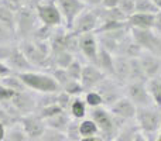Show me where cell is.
<instances>
[{"label":"cell","instance_id":"obj_48","mask_svg":"<svg viewBox=\"0 0 161 141\" xmlns=\"http://www.w3.org/2000/svg\"><path fill=\"white\" fill-rule=\"evenodd\" d=\"M4 2L7 3V4L10 6V7L13 8L14 11H17L19 8H21V7H25V6H28L30 0H4Z\"/></svg>","mask_w":161,"mask_h":141},{"label":"cell","instance_id":"obj_6","mask_svg":"<svg viewBox=\"0 0 161 141\" xmlns=\"http://www.w3.org/2000/svg\"><path fill=\"white\" fill-rule=\"evenodd\" d=\"M123 95L127 97L137 109L154 106L151 96L147 90L146 82H129L123 86Z\"/></svg>","mask_w":161,"mask_h":141},{"label":"cell","instance_id":"obj_29","mask_svg":"<svg viewBox=\"0 0 161 141\" xmlns=\"http://www.w3.org/2000/svg\"><path fill=\"white\" fill-rule=\"evenodd\" d=\"M51 59H53V64L55 68H62V69H67L69 67V64L75 59V57L72 55L68 51H61V52L57 54H51Z\"/></svg>","mask_w":161,"mask_h":141},{"label":"cell","instance_id":"obj_15","mask_svg":"<svg viewBox=\"0 0 161 141\" xmlns=\"http://www.w3.org/2000/svg\"><path fill=\"white\" fill-rule=\"evenodd\" d=\"M7 67L11 69L13 73H24V72H30V71H37L30 62L27 61V58L24 57V54L20 51V48L16 45H13L11 48L10 57L6 61Z\"/></svg>","mask_w":161,"mask_h":141},{"label":"cell","instance_id":"obj_36","mask_svg":"<svg viewBox=\"0 0 161 141\" xmlns=\"http://www.w3.org/2000/svg\"><path fill=\"white\" fill-rule=\"evenodd\" d=\"M57 97H58V92L57 93H37V110L57 105Z\"/></svg>","mask_w":161,"mask_h":141},{"label":"cell","instance_id":"obj_38","mask_svg":"<svg viewBox=\"0 0 161 141\" xmlns=\"http://www.w3.org/2000/svg\"><path fill=\"white\" fill-rule=\"evenodd\" d=\"M82 97H83V100H85V103H86V106H88V109L100 107V106H103L102 97H100V95L97 93L96 90L85 92V93L82 95Z\"/></svg>","mask_w":161,"mask_h":141},{"label":"cell","instance_id":"obj_9","mask_svg":"<svg viewBox=\"0 0 161 141\" xmlns=\"http://www.w3.org/2000/svg\"><path fill=\"white\" fill-rule=\"evenodd\" d=\"M55 3L59 8L62 21H64V27L67 30H71L75 19L85 8H88L83 0H55Z\"/></svg>","mask_w":161,"mask_h":141},{"label":"cell","instance_id":"obj_3","mask_svg":"<svg viewBox=\"0 0 161 141\" xmlns=\"http://www.w3.org/2000/svg\"><path fill=\"white\" fill-rule=\"evenodd\" d=\"M25 88L34 93H57L59 92V86L53 79L50 73L42 71H30L24 73H17Z\"/></svg>","mask_w":161,"mask_h":141},{"label":"cell","instance_id":"obj_22","mask_svg":"<svg viewBox=\"0 0 161 141\" xmlns=\"http://www.w3.org/2000/svg\"><path fill=\"white\" fill-rule=\"evenodd\" d=\"M71 122H72V117L69 116V113H67V111H61V113L55 114V116H53L51 119L45 120V127L50 128V130H54V131H58V133H64L67 131L68 126L71 124Z\"/></svg>","mask_w":161,"mask_h":141},{"label":"cell","instance_id":"obj_39","mask_svg":"<svg viewBox=\"0 0 161 141\" xmlns=\"http://www.w3.org/2000/svg\"><path fill=\"white\" fill-rule=\"evenodd\" d=\"M61 111H64L61 107H59L58 105H53V106H48V107H42V109H38V110H36V114L40 117L41 120H48L51 119L53 116H55V114L61 113Z\"/></svg>","mask_w":161,"mask_h":141},{"label":"cell","instance_id":"obj_46","mask_svg":"<svg viewBox=\"0 0 161 141\" xmlns=\"http://www.w3.org/2000/svg\"><path fill=\"white\" fill-rule=\"evenodd\" d=\"M148 52L153 54V55H156V57H158V58H161V35L156 34L154 41H153V45H151V48H150Z\"/></svg>","mask_w":161,"mask_h":141},{"label":"cell","instance_id":"obj_1","mask_svg":"<svg viewBox=\"0 0 161 141\" xmlns=\"http://www.w3.org/2000/svg\"><path fill=\"white\" fill-rule=\"evenodd\" d=\"M88 119H91L96 124L97 130H99V137L103 141H113L117 131L127 123L119 117L113 116L109 111V109L103 107V106L88 109Z\"/></svg>","mask_w":161,"mask_h":141},{"label":"cell","instance_id":"obj_26","mask_svg":"<svg viewBox=\"0 0 161 141\" xmlns=\"http://www.w3.org/2000/svg\"><path fill=\"white\" fill-rule=\"evenodd\" d=\"M129 82H147V78L142 68L139 58L130 59V68H129Z\"/></svg>","mask_w":161,"mask_h":141},{"label":"cell","instance_id":"obj_58","mask_svg":"<svg viewBox=\"0 0 161 141\" xmlns=\"http://www.w3.org/2000/svg\"><path fill=\"white\" fill-rule=\"evenodd\" d=\"M154 141H161V130H160V133L156 136V140H154Z\"/></svg>","mask_w":161,"mask_h":141},{"label":"cell","instance_id":"obj_54","mask_svg":"<svg viewBox=\"0 0 161 141\" xmlns=\"http://www.w3.org/2000/svg\"><path fill=\"white\" fill-rule=\"evenodd\" d=\"M133 141H147V137H146L143 133H140V131H139V133L136 134V137H134Z\"/></svg>","mask_w":161,"mask_h":141},{"label":"cell","instance_id":"obj_50","mask_svg":"<svg viewBox=\"0 0 161 141\" xmlns=\"http://www.w3.org/2000/svg\"><path fill=\"white\" fill-rule=\"evenodd\" d=\"M153 31L156 34L161 35V10L154 14V23H153Z\"/></svg>","mask_w":161,"mask_h":141},{"label":"cell","instance_id":"obj_44","mask_svg":"<svg viewBox=\"0 0 161 141\" xmlns=\"http://www.w3.org/2000/svg\"><path fill=\"white\" fill-rule=\"evenodd\" d=\"M17 120H14L13 117L10 116V114L7 113V111L3 109V106L0 105V124H3L6 128H8V127H11V126H14V124H17Z\"/></svg>","mask_w":161,"mask_h":141},{"label":"cell","instance_id":"obj_33","mask_svg":"<svg viewBox=\"0 0 161 141\" xmlns=\"http://www.w3.org/2000/svg\"><path fill=\"white\" fill-rule=\"evenodd\" d=\"M79 133H80V137H95V136H99V130H97L96 124H95L91 119L80 120V122H79Z\"/></svg>","mask_w":161,"mask_h":141},{"label":"cell","instance_id":"obj_52","mask_svg":"<svg viewBox=\"0 0 161 141\" xmlns=\"http://www.w3.org/2000/svg\"><path fill=\"white\" fill-rule=\"evenodd\" d=\"M11 73H13V72L7 67V64H6V62H0V80L4 79L6 76H8V75H11Z\"/></svg>","mask_w":161,"mask_h":141},{"label":"cell","instance_id":"obj_32","mask_svg":"<svg viewBox=\"0 0 161 141\" xmlns=\"http://www.w3.org/2000/svg\"><path fill=\"white\" fill-rule=\"evenodd\" d=\"M160 11L153 0H134V13L143 14H156Z\"/></svg>","mask_w":161,"mask_h":141},{"label":"cell","instance_id":"obj_12","mask_svg":"<svg viewBox=\"0 0 161 141\" xmlns=\"http://www.w3.org/2000/svg\"><path fill=\"white\" fill-rule=\"evenodd\" d=\"M10 102L21 117L36 113L37 110V93H34L31 90L17 92V93H14L13 99Z\"/></svg>","mask_w":161,"mask_h":141},{"label":"cell","instance_id":"obj_35","mask_svg":"<svg viewBox=\"0 0 161 141\" xmlns=\"http://www.w3.org/2000/svg\"><path fill=\"white\" fill-rule=\"evenodd\" d=\"M17 42L19 40L16 37V33L7 28L6 25L0 24V45H13Z\"/></svg>","mask_w":161,"mask_h":141},{"label":"cell","instance_id":"obj_40","mask_svg":"<svg viewBox=\"0 0 161 141\" xmlns=\"http://www.w3.org/2000/svg\"><path fill=\"white\" fill-rule=\"evenodd\" d=\"M65 137H67V141H79L82 138L79 133V122L76 120L71 122V124L68 126L67 131H65Z\"/></svg>","mask_w":161,"mask_h":141},{"label":"cell","instance_id":"obj_23","mask_svg":"<svg viewBox=\"0 0 161 141\" xmlns=\"http://www.w3.org/2000/svg\"><path fill=\"white\" fill-rule=\"evenodd\" d=\"M0 24L16 33V11L4 0H0Z\"/></svg>","mask_w":161,"mask_h":141},{"label":"cell","instance_id":"obj_42","mask_svg":"<svg viewBox=\"0 0 161 141\" xmlns=\"http://www.w3.org/2000/svg\"><path fill=\"white\" fill-rule=\"evenodd\" d=\"M72 99H74L72 96H69V95H67L65 92L59 90L58 97H57V105H58L64 111L68 113V110H69V107H71V103H72Z\"/></svg>","mask_w":161,"mask_h":141},{"label":"cell","instance_id":"obj_30","mask_svg":"<svg viewBox=\"0 0 161 141\" xmlns=\"http://www.w3.org/2000/svg\"><path fill=\"white\" fill-rule=\"evenodd\" d=\"M4 141H30L27 137V134L24 133V130L21 128V126L17 123V124L11 126L6 130V137Z\"/></svg>","mask_w":161,"mask_h":141},{"label":"cell","instance_id":"obj_4","mask_svg":"<svg viewBox=\"0 0 161 141\" xmlns=\"http://www.w3.org/2000/svg\"><path fill=\"white\" fill-rule=\"evenodd\" d=\"M134 123L139 131L144 136H157L161 130V110L157 106L139 107L136 111Z\"/></svg>","mask_w":161,"mask_h":141},{"label":"cell","instance_id":"obj_51","mask_svg":"<svg viewBox=\"0 0 161 141\" xmlns=\"http://www.w3.org/2000/svg\"><path fill=\"white\" fill-rule=\"evenodd\" d=\"M120 0H102L99 7L102 8H117Z\"/></svg>","mask_w":161,"mask_h":141},{"label":"cell","instance_id":"obj_20","mask_svg":"<svg viewBox=\"0 0 161 141\" xmlns=\"http://www.w3.org/2000/svg\"><path fill=\"white\" fill-rule=\"evenodd\" d=\"M113 61H114L113 54L108 52V51L102 50V48L99 47V51H97V55H96V61H95V67L108 78H112V75H113Z\"/></svg>","mask_w":161,"mask_h":141},{"label":"cell","instance_id":"obj_47","mask_svg":"<svg viewBox=\"0 0 161 141\" xmlns=\"http://www.w3.org/2000/svg\"><path fill=\"white\" fill-rule=\"evenodd\" d=\"M14 96V92L7 89L6 86H3L0 83V103H4V102H10Z\"/></svg>","mask_w":161,"mask_h":141},{"label":"cell","instance_id":"obj_43","mask_svg":"<svg viewBox=\"0 0 161 141\" xmlns=\"http://www.w3.org/2000/svg\"><path fill=\"white\" fill-rule=\"evenodd\" d=\"M40 141H67V137H65L64 133H58V131L47 128Z\"/></svg>","mask_w":161,"mask_h":141},{"label":"cell","instance_id":"obj_11","mask_svg":"<svg viewBox=\"0 0 161 141\" xmlns=\"http://www.w3.org/2000/svg\"><path fill=\"white\" fill-rule=\"evenodd\" d=\"M19 124L21 126V128L27 134L30 141H38L42 137V134L45 133V130H47L44 120L40 119L36 113H31L28 116H23L20 119Z\"/></svg>","mask_w":161,"mask_h":141},{"label":"cell","instance_id":"obj_34","mask_svg":"<svg viewBox=\"0 0 161 141\" xmlns=\"http://www.w3.org/2000/svg\"><path fill=\"white\" fill-rule=\"evenodd\" d=\"M61 90L65 92L67 95H69V96H72V97L82 96V95L85 93V90H83V88H82L79 80H72V79L68 80V82L62 86Z\"/></svg>","mask_w":161,"mask_h":141},{"label":"cell","instance_id":"obj_17","mask_svg":"<svg viewBox=\"0 0 161 141\" xmlns=\"http://www.w3.org/2000/svg\"><path fill=\"white\" fill-rule=\"evenodd\" d=\"M109 111H110L113 116L119 117V119L125 120V122H133L134 117H136L137 107L127 97L123 96L122 99H119L116 103H113V105L109 107Z\"/></svg>","mask_w":161,"mask_h":141},{"label":"cell","instance_id":"obj_18","mask_svg":"<svg viewBox=\"0 0 161 141\" xmlns=\"http://www.w3.org/2000/svg\"><path fill=\"white\" fill-rule=\"evenodd\" d=\"M142 52H143V50L131 38L130 31H129L127 35L119 42L114 57H123V58H127V59H133V58H139Z\"/></svg>","mask_w":161,"mask_h":141},{"label":"cell","instance_id":"obj_8","mask_svg":"<svg viewBox=\"0 0 161 141\" xmlns=\"http://www.w3.org/2000/svg\"><path fill=\"white\" fill-rule=\"evenodd\" d=\"M95 90L102 97L103 107H108V109L125 96L123 95V85L116 82L113 78H108V76L95 88Z\"/></svg>","mask_w":161,"mask_h":141},{"label":"cell","instance_id":"obj_57","mask_svg":"<svg viewBox=\"0 0 161 141\" xmlns=\"http://www.w3.org/2000/svg\"><path fill=\"white\" fill-rule=\"evenodd\" d=\"M153 3L157 6V8H158V10H161V0H153Z\"/></svg>","mask_w":161,"mask_h":141},{"label":"cell","instance_id":"obj_14","mask_svg":"<svg viewBox=\"0 0 161 141\" xmlns=\"http://www.w3.org/2000/svg\"><path fill=\"white\" fill-rule=\"evenodd\" d=\"M105 75L97 69L95 65L92 64H83L82 68V75H80V85H82L83 90L89 92V90H95L97 85L105 79Z\"/></svg>","mask_w":161,"mask_h":141},{"label":"cell","instance_id":"obj_13","mask_svg":"<svg viewBox=\"0 0 161 141\" xmlns=\"http://www.w3.org/2000/svg\"><path fill=\"white\" fill-rule=\"evenodd\" d=\"M79 55L86 64H92L95 65L96 61V55L99 51V44H97V38L95 33H89V34H82L79 35Z\"/></svg>","mask_w":161,"mask_h":141},{"label":"cell","instance_id":"obj_55","mask_svg":"<svg viewBox=\"0 0 161 141\" xmlns=\"http://www.w3.org/2000/svg\"><path fill=\"white\" fill-rule=\"evenodd\" d=\"M6 130H7V128H6L3 124H0V141H4V137H6Z\"/></svg>","mask_w":161,"mask_h":141},{"label":"cell","instance_id":"obj_7","mask_svg":"<svg viewBox=\"0 0 161 141\" xmlns=\"http://www.w3.org/2000/svg\"><path fill=\"white\" fill-rule=\"evenodd\" d=\"M36 13L38 17V21L48 27H62L64 21H62V16L59 13V8L57 6L55 0H44L41 4L36 7Z\"/></svg>","mask_w":161,"mask_h":141},{"label":"cell","instance_id":"obj_49","mask_svg":"<svg viewBox=\"0 0 161 141\" xmlns=\"http://www.w3.org/2000/svg\"><path fill=\"white\" fill-rule=\"evenodd\" d=\"M13 45H16V44H13ZM13 45H0V62L7 61V58L10 57Z\"/></svg>","mask_w":161,"mask_h":141},{"label":"cell","instance_id":"obj_27","mask_svg":"<svg viewBox=\"0 0 161 141\" xmlns=\"http://www.w3.org/2000/svg\"><path fill=\"white\" fill-rule=\"evenodd\" d=\"M146 86H147V90L150 93L154 106L161 107V76L156 79H148L146 82Z\"/></svg>","mask_w":161,"mask_h":141},{"label":"cell","instance_id":"obj_21","mask_svg":"<svg viewBox=\"0 0 161 141\" xmlns=\"http://www.w3.org/2000/svg\"><path fill=\"white\" fill-rule=\"evenodd\" d=\"M129 28H139V30H153L154 14L133 13L126 19Z\"/></svg>","mask_w":161,"mask_h":141},{"label":"cell","instance_id":"obj_19","mask_svg":"<svg viewBox=\"0 0 161 141\" xmlns=\"http://www.w3.org/2000/svg\"><path fill=\"white\" fill-rule=\"evenodd\" d=\"M129 68H130V59L123 58V57H114L112 78L125 86L129 80Z\"/></svg>","mask_w":161,"mask_h":141},{"label":"cell","instance_id":"obj_10","mask_svg":"<svg viewBox=\"0 0 161 141\" xmlns=\"http://www.w3.org/2000/svg\"><path fill=\"white\" fill-rule=\"evenodd\" d=\"M99 24H100L99 19H97L96 13L93 11V8H85L75 19V21H74L69 31H72L76 35L95 33L97 30V27H99Z\"/></svg>","mask_w":161,"mask_h":141},{"label":"cell","instance_id":"obj_16","mask_svg":"<svg viewBox=\"0 0 161 141\" xmlns=\"http://www.w3.org/2000/svg\"><path fill=\"white\" fill-rule=\"evenodd\" d=\"M139 61L142 64V68L144 71L146 78L148 79H156L161 76V58L153 55L150 52L143 51L139 57Z\"/></svg>","mask_w":161,"mask_h":141},{"label":"cell","instance_id":"obj_5","mask_svg":"<svg viewBox=\"0 0 161 141\" xmlns=\"http://www.w3.org/2000/svg\"><path fill=\"white\" fill-rule=\"evenodd\" d=\"M40 21L37 17L36 8L25 6L16 11V37L17 40L31 38L34 30L38 27Z\"/></svg>","mask_w":161,"mask_h":141},{"label":"cell","instance_id":"obj_56","mask_svg":"<svg viewBox=\"0 0 161 141\" xmlns=\"http://www.w3.org/2000/svg\"><path fill=\"white\" fill-rule=\"evenodd\" d=\"M44 2V0H30V3H28V6L30 7H33V8H36L38 4H41V3Z\"/></svg>","mask_w":161,"mask_h":141},{"label":"cell","instance_id":"obj_37","mask_svg":"<svg viewBox=\"0 0 161 141\" xmlns=\"http://www.w3.org/2000/svg\"><path fill=\"white\" fill-rule=\"evenodd\" d=\"M82 68H83V62L80 58H75L72 62L69 64V67L67 68V73L69 76V79L72 80H80V75H82Z\"/></svg>","mask_w":161,"mask_h":141},{"label":"cell","instance_id":"obj_25","mask_svg":"<svg viewBox=\"0 0 161 141\" xmlns=\"http://www.w3.org/2000/svg\"><path fill=\"white\" fill-rule=\"evenodd\" d=\"M137 133H139V127H137V124L134 123V120L133 122H127L117 131L113 141H133Z\"/></svg>","mask_w":161,"mask_h":141},{"label":"cell","instance_id":"obj_59","mask_svg":"<svg viewBox=\"0 0 161 141\" xmlns=\"http://www.w3.org/2000/svg\"><path fill=\"white\" fill-rule=\"evenodd\" d=\"M160 110H161V107H160Z\"/></svg>","mask_w":161,"mask_h":141},{"label":"cell","instance_id":"obj_31","mask_svg":"<svg viewBox=\"0 0 161 141\" xmlns=\"http://www.w3.org/2000/svg\"><path fill=\"white\" fill-rule=\"evenodd\" d=\"M54 30H55V28L48 27V25H44L40 23L38 27L34 30L33 35H31V40H34V41H50L54 34Z\"/></svg>","mask_w":161,"mask_h":141},{"label":"cell","instance_id":"obj_2","mask_svg":"<svg viewBox=\"0 0 161 141\" xmlns=\"http://www.w3.org/2000/svg\"><path fill=\"white\" fill-rule=\"evenodd\" d=\"M17 47L37 71L41 69L48 73V58L51 55L50 41H34L31 38L20 40L17 42Z\"/></svg>","mask_w":161,"mask_h":141},{"label":"cell","instance_id":"obj_53","mask_svg":"<svg viewBox=\"0 0 161 141\" xmlns=\"http://www.w3.org/2000/svg\"><path fill=\"white\" fill-rule=\"evenodd\" d=\"M79 141H103L99 136H95V137H82Z\"/></svg>","mask_w":161,"mask_h":141},{"label":"cell","instance_id":"obj_24","mask_svg":"<svg viewBox=\"0 0 161 141\" xmlns=\"http://www.w3.org/2000/svg\"><path fill=\"white\" fill-rule=\"evenodd\" d=\"M68 113L72 117V120H76V122H80V120L86 119V116H88V106H86L82 96L74 97Z\"/></svg>","mask_w":161,"mask_h":141},{"label":"cell","instance_id":"obj_45","mask_svg":"<svg viewBox=\"0 0 161 141\" xmlns=\"http://www.w3.org/2000/svg\"><path fill=\"white\" fill-rule=\"evenodd\" d=\"M119 8L127 19L130 14L134 13V0H120L119 2Z\"/></svg>","mask_w":161,"mask_h":141},{"label":"cell","instance_id":"obj_41","mask_svg":"<svg viewBox=\"0 0 161 141\" xmlns=\"http://www.w3.org/2000/svg\"><path fill=\"white\" fill-rule=\"evenodd\" d=\"M50 75L53 76V79L57 82V85L59 86V89H62V86H64L68 80H71L69 76H68V73H67V71L62 69V68H55L54 71L50 72Z\"/></svg>","mask_w":161,"mask_h":141},{"label":"cell","instance_id":"obj_28","mask_svg":"<svg viewBox=\"0 0 161 141\" xmlns=\"http://www.w3.org/2000/svg\"><path fill=\"white\" fill-rule=\"evenodd\" d=\"M0 83H2L3 86H6L7 89L13 90L14 93H17V92L28 90V89L25 88V85L23 83V80L20 79V76H19L17 73H11V75H8V76H6L4 79L0 80Z\"/></svg>","mask_w":161,"mask_h":141}]
</instances>
